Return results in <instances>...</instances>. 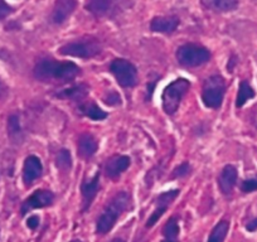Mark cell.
I'll return each mask as SVG.
<instances>
[{"label":"cell","mask_w":257,"mask_h":242,"mask_svg":"<svg viewBox=\"0 0 257 242\" xmlns=\"http://www.w3.org/2000/svg\"><path fill=\"white\" fill-rule=\"evenodd\" d=\"M80 72V67L73 62H58L51 58L41 59L34 67V77L41 82H67Z\"/></svg>","instance_id":"cell-1"},{"label":"cell","mask_w":257,"mask_h":242,"mask_svg":"<svg viewBox=\"0 0 257 242\" xmlns=\"http://www.w3.org/2000/svg\"><path fill=\"white\" fill-rule=\"evenodd\" d=\"M128 204H130V196L126 192H121V193L116 194L111 199L110 203L106 206V208L103 209L101 216L98 217L96 232L100 234H105L108 231H111L118 217L126 211Z\"/></svg>","instance_id":"cell-2"},{"label":"cell","mask_w":257,"mask_h":242,"mask_svg":"<svg viewBox=\"0 0 257 242\" xmlns=\"http://www.w3.org/2000/svg\"><path fill=\"white\" fill-rule=\"evenodd\" d=\"M177 59L179 65L184 67H198L209 62L211 52L199 44L188 43L177 49Z\"/></svg>","instance_id":"cell-3"},{"label":"cell","mask_w":257,"mask_h":242,"mask_svg":"<svg viewBox=\"0 0 257 242\" xmlns=\"http://www.w3.org/2000/svg\"><path fill=\"white\" fill-rule=\"evenodd\" d=\"M189 87V81H187L185 78H178L165 87L162 96L163 107H164L165 112L169 113V115L175 113V111L179 107L183 96L187 93Z\"/></svg>","instance_id":"cell-4"},{"label":"cell","mask_w":257,"mask_h":242,"mask_svg":"<svg viewBox=\"0 0 257 242\" xmlns=\"http://www.w3.org/2000/svg\"><path fill=\"white\" fill-rule=\"evenodd\" d=\"M226 83L221 76H212L204 82L202 91V101L207 107L218 108L223 101Z\"/></svg>","instance_id":"cell-5"},{"label":"cell","mask_w":257,"mask_h":242,"mask_svg":"<svg viewBox=\"0 0 257 242\" xmlns=\"http://www.w3.org/2000/svg\"><path fill=\"white\" fill-rule=\"evenodd\" d=\"M101 52V44L97 39H81L71 42L59 48V53L63 56L78 57V58H91Z\"/></svg>","instance_id":"cell-6"},{"label":"cell","mask_w":257,"mask_h":242,"mask_svg":"<svg viewBox=\"0 0 257 242\" xmlns=\"http://www.w3.org/2000/svg\"><path fill=\"white\" fill-rule=\"evenodd\" d=\"M110 71L117 83L122 87H134L138 82V70L127 59H113L110 65Z\"/></svg>","instance_id":"cell-7"},{"label":"cell","mask_w":257,"mask_h":242,"mask_svg":"<svg viewBox=\"0 0 257 242\" xmlns=\"http://www.w3.org/2000/svg\"><path fill=\"white\" fill-rule=\"evenodd\" d=\"M127 2L128 0H88L86 9L97 18L112 17L127 6Z\"/></svg>","instance_id":"cell-8"},{"label":"cell","mask_w":257,"mask_h":242,"mask_svg":"<svg viewBox=\"0 0 257 242\" xmlns=\"http://www.w3.org/2000/svg\"><path fill=\"white\" fill-rule=\"evenodd\" d=\"M54 196L51 191L47 189H39V191L34 192L32 196L24 201L23 206H22V214H27L29 211L36 208H43V207H48L53 203Z\"/></svg>","instance_id":"cell-9"},{"label":"cell","mask_w":257,"mask_h":242,"mask_svg":"<svg viewBox=\"0 0 257 242\" xmlns=\"http://www.w3.org/2000/svg\"><path fill=\"white\" fill-rule=\"evenodd\" d=\"M179 194V191L178 189H173V191H167L164 193L160 194L157 198V208L153 212L152 216L149 217L147 222V227H153L158 221L160 219V217L165 213V211L168 209L169 204L174 201L175 198Z\"/></svg>","instance_id":"cell-10"},{"label":"cell","mask_w":257,"mask_h":242,"mask_svg":"<svg viewBox=\"0 0 257 242\" xmlns=\"http://www.w3.org/2000/svg\"><path fill=\"white\" fill-rule=\"evenodd\" d=\"M77 7L76 0H57L52 12V22L54 24H62L67 21Z\"/></svg>","instance_id":"cell-11"},{"label":"cell","mask_w":257,"mask_h":242,"mask_svg":"<svg viewBox=\"0 0 257 242\" xmlns=\"http://www.w3.org/2000/svg\"><path fill=\"white\" fill-rule=\"evenodd\" d=\"M42 173H43V165L41 159L36 155H29L23 167V180L26 186H31L34 180L41 177Z\"/></svg>","instance_id":"cell-12"},{"label":"cell","mask_w":257,"mask_h":242,"mask_svg":"<svg viewBox=\"0 0 257 242\" xmlns=\"http://www.w3.org/2000/svg\"><path fill=\"white\" fill-rule=\"evenodd\" d=\"M98 188H100V172L96 173L91 179L83 182L82 187H81L83 198V211H86L91 206L95 197L97 196Z\"/></svg>","instance_id":"cell-13"},{"label":"cell","mask_w":257,"mask_h":242,"mask_svg":"<svg viewBox=\"0 0 257 242\" xmlns=\"http://www.w3.org/2000/svg\"><path fill=\"white\" fill-rule=\"evenodd\" d=\"M130 165V158L126 155H115L110 158L105 164V174L108 178H117Z\"/></svg>","instance_id":"cell-14"},{"label":"cell","mask_w":257,"mask_h":242,"mask_svg":"<svg viewBox=\"0 0 257 242\" xmlns=\"http://www.w3.org/2000/svg\"><path fill=\"white\" fill-rule=\"evenodd\" d=\"M237 169L233 165H226V167L222 169L221 174L218 178V186L221 188L222 193L223 194H229L233 191L234 186L237 183Z\"/></svg>","instance_id":"cell-15"},{"label":"cell","mask_w":257,"mask_h":242,"mask_svg":"<svg viewBox=\"0 0 257 242\" xmlns=\"http://www.w3.org/2000/svg\"><path fill=\"white\" fill-rule=\"evenodd\" d=\"M179 26V18L177 17H157L150 23V29L157 33L170 34L177 31Z\"/></svg>","instance_id":"cell-16"},{"label":"cell","mask_w":257,"mask_h":242,"mask_svg":"<svg viewBox=\"0 0 257 242\" xmlns=\"http://www.w3.org/2000/svg\"><path fill=\"white\" fill-rule=\"evenodd\" d=\"M98 149L97 140L91 134H82L78 138V153L82 158L88 159L93 157Z\"/></svg>","instance_id":"cell-17"},{"label":"cell","mask_w":257,"mask_h":242,"mask_svg":"<svg viewBox=\"0 0 257 242\" xmlns=\"http://www.w3.org/2000/svg\"><path fill=\"white\" fill-rule=\"evenodd\" d=\"M201 3L206 9L217 12V13L232 12L238 7L237 0H201Z\"/></svg>","instance_id":"cell-18"},{"label":"cell","mask_w":257,"mask_h":242,"mask_svg":"<svg viewBox=\"0 0 257 242\" xmlns=\"http://www.w3.org/2000/svg\"><path fill=\"white\" fill-rule=\"evenodd\" d=\"M88 93V87L86 85H78L75 87L67 88V90H63L61 92L57 93V97L64 98V100H81V98L85 97Z\"/></svg>","instance_id":"cell-19"},{"label":"cell","mask_w":257,"mask_h":242,"mask_svg":"<svg viewBox=\"0 0 257 242\" xmlns=\"http://www.w3.org/2000/svg\"><path fill=\"white\" fill-rule=\"evenodd\" d=\"M80 111L83 113V115L87 116V117H90V118H92V120H95V121L105 120V118L107 117V113H106L105 111L101 110V108L93 102L82 103V105L80 106Z\"/></svg>","instance_id":"cell-20"},{"label":"cell","mask_w":257,"mask_h":242,"mask_svg":"<svg viewBox=\"0 0 257 242\" xmlns=\"http://www.w3.org/2000/svg\"><path fill=\"white\" fill-rule=\"evenodd\" d=\"M254 97V91L246 81H242L241 85H239L238 88V95H237V100H236V106L237 107H241L243 106L249 98Z\"/></svg>","instance_id":"cell-21"},{"label":"cell","mask_w":257,"mask_h":242,"mask_svg":"<svg viewBox=\"0 0 257 242\" xmlns=\"http://www.w3.org/2000/svg\"><path fill=\"white\" fill-rule=\"evenodd\" d=\"M229 223L227 221H222L217 224L213 228V231L211 232V236H209L208 242H223L224 238L227 236V232H228Z\"/></svg>","instance_id":"cell-22"},{"label":"cell","mask_w":257,"mask_h":242,"mask_svg":"<svg viewBox=\"0 0 257 242\" xmlns=\"http://www.w3.org/2000/svg\"><path fill=\"white\" fill-rule=\"evenodd\" d=\"M56 164L57 167L62 170L71 169V167H72V155H71L70 150H59L58 154H57L56 157Z\"/></svg>","instance_id":"cell-23"},{"label":"cell","mask_w":257,"mask_h":242,"mask_svg":"<svg viewBox=\"0 0 257 242\" xmlns=\"http://www.w3.org/2000/svg\"><path fill=\"white\" fill-rule=\"evenodd\" d=\"M163 234L167 239H177L178 234H179V224H178L177 219L170 218L169 221L165 223L164 228H163Z\"/></svg>","instance_id":"cell-24"},{"label":"cell","mask_w":257,"mask_h":242,"mask_svg":"<svg viewBox=\"0 0 257 242\" xmlns=\"http://www.w3.org/2000/svg\"><path fill=\"white\" fill-rule=\"evenodd\" d=\"M8 132L11 138H18L22 134L21 123H19V117L17 115H12L8 120Z\"/></svg>","instance_id":"cell-25"},{"label":"cell","mask_w":257,"mask_h":242,"mask_svg":"<svg viewBox=\"0 0 257 242\" xmlns=\"http://www.w3.org/2000/svg\"><path fill=\"white\" fill-rule=\"evenodd\" d=\"M241 189L244 193H251V192L257 191V175L253 178H249L242 182Z\"/></svg>","instance_id":"cell-26"},{"label":"cell","mask_w":257,"mask_h":242,"mask_svg":"<svg viewBox=\"0 0 257 242\" xmlns=\"http://www.w3.org/2000/svg\"><path fill=\"white\" fill-rule=\"evenodd\" d=\"M190 169H192V168H190V165L188 164V163H182V164H180L179 167H177L174 170H173L172 177L173 178L185 177V175L189 174Z\"/></svg>","instance_id":"cell-27"},{"label":"cell","mask_w":257,"mask_h":242,"mask_svg":"<svg viewBox=\"0 0 257 242\" xmlns=\"http://www.w3.org/2000/svg\"><path fill=\"white\" fill-rule=\"evenodd\" d=\"M103 101H105V103H107L108 106H117L121 103V97L117 92L111 91V92H108L107 95L105 96Z\"/></svg>","instance_id":"cell-28"},{"label":"cell","mask_w":257,"mask_h":242,"mask_svg":"<svg viewBox=\"0 0 257 242\" xmlns=\"http://www.w3.org/2000/svg\"><path fill=\"white\" fill-rule=\"evenodd\" d=\"M11 13H13V8L8 6L4 0H0V19L7 18Z\"/></svg>","instance_id":"cell-29"},{"label":"cell","mask_w":257,"mask_h":242,"mask_svg":"<svg viewBox=\"0 0 257 242\" xmlns=\"http://www.w3.org/2000/svg\"><path fill=\"white\" fill-rule=\"evenodd\" d=\"M27 226L31 229H36L39 226V217L38 216H32L29 217L28 221H27Z\"/></svg>","instance_id":"cell-30"},{"label":"cell","mask_w":257,"mask_h":242,"mask_svg":"<svg viewBox=\"0 0 257 242\" xmlns=\"http://www.w3.org/2000/svg\"><path fill=\"white\" fill-rule=\"evenodd\" d=\"M246 228L248 229L249 232H253L254 229H257V218L253 219V221H251L249 223H247Z\"/></svg>","instance_id":"cell-31"},{"label":"cell","mask_w":257,"mask_h":242,"mask_svg":"<svg viewBox=\"0 0 257 242\" xmlns=\"http://www.w3.org/2000/svg\"><path fill=\"white\" fill-rule=\"evenodd\" d=\"M111 242H125V241H123V239H121V238H113Z\"/></svg>","instance_id":"cell-32"},{"label":"cell","mask_w":257,"mask_h":242,"mask_svg":"<svg viewBox=\"0 0 257 242\" xmlns=\"http://www.w3.org/2000/svg\"><path fill=\"white\" fill-rule=\"evenodd\" d=\"M163 242H178V239H164Z\"/></svg>","instance_id":"cell-33"},{"label":"cell","mask_w":257,"mask_h":242,"mask_svg":"<svg viewBox=\"0 0 257 242\" xmlns=\"http://www.w3.org/2000/svg\"><path fill=\"white\" fill-rule=\"evenodd\" d=\"M72 242H81L80 239H75V241H72Z\"/></svg>","instance_id":"cell-34"}]
</instances>
